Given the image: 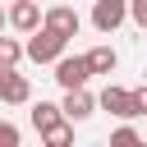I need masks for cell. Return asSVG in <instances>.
Listing matches in <instances>:
<instances>
[{
  "instance_id": "6da1fadb",
  "label": "cell",
  "mask_w": 147,
  "mask_h": 147,
  "mask_svg": "<svg viewBox=\"0 0 147 147\" xmlns=\"http://www.w3.org/2000/svg\"><path fill=\"white\" fill-rule=\"evenodd\" d=\"M28 37H32V41L23 46V55H28L32 64H51V60H55V55H64V46H69V37H60V32H55V28H46V23H41V28H32Z\"/></svg>"
},
{
  "instance_id": "7a4b0ae2",
  "label": "cell",
  "mask_w": 147,
  "mask_h": 147,
  "mask_svg": "<svg viewBox=\"0 0 147 147\" xmlns=\"http://www.w3.org/2000/svg\"><path fill=\"white\" fill-rule=\"evenodd\" d=\"M51 64H55V83L60 87H87V78H92L83 55H55Z\"/></svg>"
},
{
  "instance_id": "3957f363",
  "label": "cell",
  "mask_w": 147,
  "mask_h": 147,
  "mask_svg": "<svg viewBox=\"0 0 147 147\" xmlns=\"http://www.w3.org/2000/svg\"><path fill=\"white\" fill-rule=\"evenodd\" d=\"M0 101H5V106H23V101H32V83H28L14 64H0Z\"/></svg>"
},
{
  "instance_id": "277c9868",
  "label": "cell",
  "mask_w": 147,
  "mask_h": 147,
  "mask_svg": "<svg viewBox=\"0 0 147 147\" xmlns=\"http://www.w3.org/2000/svg\"><path fill=\"white\" fill-rule=\"evenodd\" d=\"M124 18H129V0H96V5H92V28L106 32V37H110Z\"/></svg>"
},
{
  "instance_id": "5b68a950",
  "label": "cell",
  "mask_w": 147,
  "mask_h": 147,
  "mask_svg": "<svg viewBox=\"0 0 147 147\" xmlns=\"http://www.w3.org/2000/svg\"><path fill=\"white\" fill-rule=\"evenodd\" d=\"M60 110H64V119H69V124H83V119L96 110V96H92L87 87H64V101H60Z\"/></svg>"
},
{
  "instance_id": "8992f818",
  "label": "cell",
  "mask_w": 147,
  "mask_h": 147,
  "mask_svg": "<svg viewBox=\"0 0 147 147\" xmlns=\"http://www.w3.org/2000/svg\"><path fill=\"white\" fill-rule=\"evenodd\" d=\"M96 106H101V110H110L115 119H133V115H138V106H133V92H129V87H115V83H110V87L96 96Z\"/></svg>"
},
{
  "instance_id": "52a82bcc",
  "label": "cell",
  "mask_w": 147,
  "mask_h": 147,
  "mask_svg": "<svg viewBox=\"0 0 147 147\" xmlns=\"http://www.w3.org/2000/svg\"><path fill=\"white\" fill-rule=\"evenodd\" d=\"M41 23H46V28H55L60 37H78V28H83L78 9H69V5H51V9L41 14Z\"/></svg>"
},
{
  "instance_id": "ba28073f",
  "label": "cell",
  "mask_w": 147,
  "mask_h": 147,
  "mask_svg": "<svg viewBox=\"0 0 147 147\" xmlns=\"http://www.w3.org/2000/svg\"><path fill=\"white\" fill-rule=\"evenodd\" d=\"M5 23H9V28H18V32L41 28V9H37V0H14V5L5 9Z\"/></svg>"
},
{
  "instance_id": "9c48e42d",
  "label": "cell",
  "mask_w": 147,
  "mask_h": 147,
  "mask_svg": "<svg viewBox=\"0 0 147 147\" xmlns=\"http://www.w3.org/2000/svg\"><path fill=\"white\" fill-rule=\"evenodd\" d=\"M83 60H87V69H92V74H115V64H119L115 46H92Z\"/></svg>"
},
{
  "instance_id": "30bf717a",
  "label": "cell",
  "mask_w": 147,
  "mask_h": 147,
  "mask_svg": "<svg viewBox=\"0 0 147 147\" xmlns=\"http://www.w3.org/2000/svg\"><path fill=\"white\" fill-rule=\"evenodd\" d=\"M64 119V110L55 106V101H37V110H32V124H37V133L41 129H51V124H60Z\"/></svg>"
},
{
  "instance_id": "8fae6325",
  "label": "cell",
  "mask_w": 147,
  "mask_h": 147,
  "mask_svg": "<svg viewBox=\"0 0 147 147\" xmlns=\"http://www.w3.org/2000/svg\"><path fill=\"white\" fill-rule=\"evenodd\" d=\"M41 138H46L51 147H69V142H74V124H69V119H60V124L41 129Z\"/></svg>"
},
{
  "instance_id": "7c38bea8",
  "label": "cell",
  "mask_w": 147,
  "mask_h": 147,
  "mask_svg": "<svg viewBox=\"0 0 147 147\" xmlns=\"http://www.w3.org/2000/svg\"><path fill=\"white\" fill-rule=\"evenodd\" d=\"M18 60H23V46H18L14 37L0 32V64H18Z\"/></svg>"
},
{
  "instance_id": "4fadbf2b",
  "label": "cell",
  "mask_w": 147,
  "mask_h": 147,
  "mask_svg": "<svg viewBox=\"0 0 147 147\" xmlns=\"http://www.w3.org/2000/svg\"><path fill=\"white\" fill-rule=\"evenodd\" d=\"M110 142H115V147H133V142H138V129H133V124H119V129L110 133Z\"/></svg>"
},
{
  "instance_id": "5bb4252c",
  "label": "cell",
  "mask_w": 147,
  "mask_h": 147,
  "mask_svg": "<svg viewBox=\"0 0 147 147\" xmlns=\"http://www.w3.org/2000/svg\"><path fill=\"white\" fill-rule=\"evenodd\" d=\"M129 18L138 28H147V0H129Z\"/></svg>"
},
{
  "instance_id": "9a60e30c",
  "label": "cell",
  "mask_w": 147,
  "mask_h": 147,
  "mask_svg": "<svg viewBox=\"0 0 147 147\" xmlns=\"http://www.w3.org/2000/svg\"><path fill=\"white\" fill-rule=\"evenodd\" d=\"M0 147H18V129L0 119Z\"/></svg>"
},
{
  "instance_id": "2e32d148",
  "label": "cell",
  "mask_w": 147,
  "mask_h": 147,
  "mask_svg": "<svg viewBox=\"0 0 147 147\" xmlns=\"http://www.w3.org/2000/svg\"><path fill=\"white\" fill-rule=\"evenodd\" d=\"M133 106H138V115H147V83L133 87Z\"/></svg>"
},
{
  "instance_id": "e0dca14e",
  "label": "cell",
  "mask_w": 147,
  "mask_h": 147,
  "mask_svg": "<svg viewBox=\"0 0 147 147\" xmlns=\"http://www.w3.org/2000/svg\"><path fill=\"white\" fill-rule=\"evenodd\" d=\"M0 32H5V9H0Z\"/></svg>"
}]
</instances>
